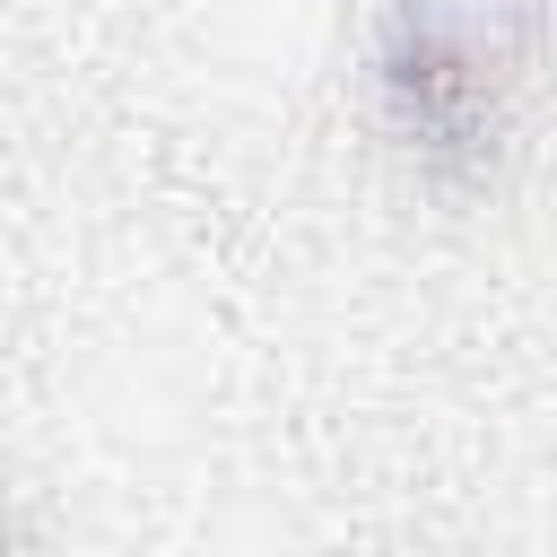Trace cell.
<instances>
[{
	"instance_id": "cell-1",
	"label": "cell",
	"mask_w": 557,
	"mask_h": 557,
	"mask_svg": "<svg viewBox=\"0 0 557 557\" xmlns=\"http://www.w3.org/2000/svg\"><path fill=\"white\" fill-rule=\"evenodd\" d=\"M531 0H383L374 87L409 157L435 174H479L505 139V96L522 70Z\"/></svg>"
}]
</instances>
